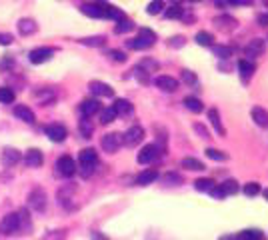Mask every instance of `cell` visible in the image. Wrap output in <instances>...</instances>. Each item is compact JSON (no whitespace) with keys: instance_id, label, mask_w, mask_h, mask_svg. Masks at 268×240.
I'll return each mask as SVG.
<instances>
[{"instance_id":"obj_1","label":"cell","mask_w":268,"mask_h":240,"mask_svg":"<svg viewBox=\"0 0 268 240\" xmlns=\"http://www.w3.org/2000/svg\"><path fill=\"white\" fill-rule=\"evenodd\" d=\"M154 42H156V32L150 28H140L136 38L126 40V46L130 50H144V48H150Z\"/></svg>"},{"instance_id":"obj_2","label":"cell","mask_w":268,"mask_h":240,"mask_svg":"<svg viewBox=\"0 0 268 240\" xmlns=\"http://www.w3.org/2000/svg\"><path fill=\"white\" fill-rule=\"evenodd\" d=\"M142 138H144V128L142 126H130L124 134H122V144H126V146H136V144H140L142 142Z\"/></svg>"},{"instance_id":"obj_3","label":"cell","mask_w":268,"mask_h":240,"mask_svg":"<svg viewBox=\"0 0 268 240\" xmlns=\"http://www.w3.org/2000/svg\"><path fill=\"white\" fill-rule=\"evenodd\" d=\"M16 230H20V216H18V212H10V214H6L2 220H0V232L2 234H14Z\"/></svg>"},{"instance_id":"obj_4","label":"cell","mask_w":268,"mask_h":240,"mask_svg":"<svg viewBox=\"0 0 268 240\" xmlns=\"http://www.w3.org/2000/svg\"><path fill=\"white\" fill-rule=\"evenodd\" d=\"M80 12L90 18H106V2H86L80 4Z\"/></svg>"},{"instance_id":"obj_5","label":"cell","mask_w":268,"mask_h":240,"mask_svg":"<svg viewBox=\"0 0 268 240\" xmlns=\"http://www.w3.org/2000/svg\"><path fill=\"white\" fill-rule=\"evenodd\" d=\"M266 52V42L262 38H252L246 46H244V56L246 60H252V58H258Z\"/></svg>"},{"instance_id":"obj_6","label":"cell","mask_w":268,"mask_h":240,"mask_svg":"<svg viewBox=\"0 0 268 240\" xmlns=\"http://www.w3.org/2000/svg\"><path fill=\"white\" fill-rule=\"evenodd\" d=\"M100 146H102V150L104 152H116L120 146H122V134H118V132H108V134H104L102 136V140H100Z\"/></svg>"},{"instance_id":"obj_7","label":"cell","mask_w":268,"mask_h":240,"mask_svg":"<svg viewBox=\"0 0 268 240\" xmlns=\"http://www.w3.org/2000/svg\"><path fill=\"white\" fill-rule=\"evenodd\" d=\"M160 154H162V150H160L156 144H146V146L138 152V162H140V164H152V162H156V160L160 158Z\"/></svg>"},{"instance_id":"obj_8","label":"cell","mask_w":268,"mask_h":240,"mask_svg":"<svg viewBox=\"0 0 268 240\" xmlns=\"http://www.w3.org/2000/svg\"><path fill=\"white\" fill-rule=\"evenodd\" d=\"M28 206L36 212H44L46 210V192L42 188H34L28 194Z\"/></svg>"},{"instance_id":"obj_9","label":"cell","mask_w":268,"mask_h":240,"mask_svg":"<svg viewBox=\"0 0 268 240\" xmlns=\"http://www.w3.org/2000/svg\"><path fill=\"white\" fill-rule=\"evenodd\" d=\"M20 160H22V154H20V150H18V148L6 146V148H2V152H0V162H2L6 168L16 166Z\"/></svg>"},{"instance_id":"obj_10","label":"cell","mask_w":268,"mask_h":240,"mask_svg":"<svg viewBox=\"0 0 268 240\" xmlns=\"http://www.w3.org/2000/svg\"><path fill=\"white\" fill-rule=\"evenodd\" d=\"M214 26L220 32H232V30H236L238 20L234 16H230V14H220V16L214 18Z\"/></svg>"},{"instance_id":"obj_11","label":"cell","mask_w":268,"mask_h":240,"mask_svg":"<svg viewBox=\"0 0 268 240\" xmlns=\"http://www.w3.org/2000/svg\"><path fill=\"white\" fill-rule=\"evenodd\" d=\"M56 170H58L60 176L70 178V176L76 172V162H74L70 156H60V158L56 160Z\"/></svg>"},{"instance_id":"obj_12","label":"cell","mask_w":268,"mask_h":240,"mask_svg":"<svg viewBox=\"0 0 268 240\" xmlns=\"http://www.w3.org/2000/svg\"><path fill=\"white\" fill-rule=\"evenodd\" d=\"M54 54V48H48V46H40V48H34L30 54H28V60L32 64H42L46 60H50Z\"/></svg>"},{"instance_id":"obj_13","label":"cell","mask_w":268,"mask_h":240,"mask_svg":"<svg viewBox=\"0 0 268 240\" xmlns=\"http://www.w3.org/2000/svg\"><path fill=\"white\" fill-rule=\"evenodd\" d=\"M44 132H46V136H48L52 142H64L66 136H68V130H66L62 124H48V126L44 128Z\"/></svg>"},{"instance_id":"obj_14","label":"cell","mask_w":268,"mask_h":240,"mask_svg":"<svg viewBox=\"0 0 268 240\" xmlns=\"http://www.w3.org/2000/svg\"><path fill=\"white\" fill-rule=\"evenodd\" d=\"M88 88H90V92H92L94 96H104V98L114 96L112 86H110V84H106V82H100V80H92V82L88 84Z\"/></svg>"},{"instance_id":"obj_15","label":"cell","mask_w":268,"mask_h":240,"mask_svg":"<svg viewBox=\"0 0 268 240\" xmlns=\"http://www.w3.org/2000/svg\"><path fill=\"white\" fill-rule=\"evenodd\" d=\"M14 116H16L18 120H22V122H26V124H34V120H36L32 108H28L26 104H18V106H14Z\"/></svg>"},{"instance_id":"obj_16","label":"cell","mask_w":268,"mask_h":240,"mask_svg":"<svg viewBox=\"0 0 268 240\" xmlns=\"http://www.w3.org/2000/svg\"><path fill=\"white\" fill-rule=\"evenodd\" d=\"M254 70H256V66H254L252 60H246V58L238 60V74H240V80H242V82H248V80L252 78Z\"/></svg>"},{"instance_id":"obj_17","label":"cell","mask_w":268,"mask_h":240,"mask_svg":"<svg viewBox=\"0 0 268 240\" xmlns=\"http://www.w3.org/2000/svg\"><path fill=\"white\" fill-rule=\"evenodd\" d=\"M42 162H44V156H42V152L38 148H30L24 154V164L28 168H38V166H42Z\"/></svg>"},{"instance_id":"obj_18","label":"cell","mask_w":268,"mask_h":240,"mask_svg":"<svg viewBox=\"0 0 268 240\" xmlns=\"http://www.w3.org/2000/svg\"><path fill=\"white\" fill-rule=\"evenodd\" d=\"M254 124L260 126V128H268V110L262 108V106H254L252 112H250Z\"/></svg>"},{"instance_id":"obj_19","label":"cell","mask_w":268,"mask_h":240,"mask_svg":"<svg viewBox=\"0 0 268 240\" xmlns=\"http://www.w3.org/2000/svg\"><path fill=\"white\" fill-rule=\"evenodd\" d=\"M154 84H156L160 90H164V92H174V90L178 88V80H176V78H172V76H166V74L156 76Z\"/></svg>"},{"instance_id":"obj_20","label":"cell","mask_w":268,"mask_h":240,"mask_svg":"<svg viewBox=\"0 0 268 240\" xmlns=\"http://www.w3.org/2000/svg\"><path fill=\"white\" fill-rule=\"evenodd\" d=\"M80 112H82L84 118H90V116H94L96 112H100V102H98L96 98H86V100H82V104H80Z\"/></svg>"},{"instance_id":"obj_21","label":"cell","mask_w":268,"mask_h":240,"mask_svg":"<svg viewBox=\"0 0 268 240\" xmlns=\"http://www.w3.org/2000/svg\"><path fill=\"white\" fill-rule=\"evenodd\" d=\"M16 26H18V32H20L22 36H32V34L38 30V26H36V22H34L32 18H20Z\"/></svg>"},{"instance_id":"obj_22","label":"cell","mask_w":268,"mask_h":240,"mask_svg":"<svg viewBox=\"0 0 268 240\" xmlns=\"http://www.w3.org/2000/svg\"><path fill=\"white\" fill-rule=\"evenodd\" d=\"M112 110L116 112V116H128V114H132V104L126 98H116L112 104Z\"/></svg>"},{"instance_id":"obj_23","label":"cell","mask_w":268,"mask_h":240,"mask_svg":"<svg viewBox=\"0 0 268 240\" xmlns=\"http://www.w3.org/2000/svg\"><path fill=\"white\" fill-rule=\"evenodd\" d=\"M208 120H210V124L214 126V132H216V134H220V136L226 134V130H224V126H222V122H220V112H218L216 108H210V110H208Z\"/></svg>"},{"instance_id":"obj_24","label":"cell","mask_w":268,"mask_h":240,"mask_svg":"<svg viewBox=\"0 0 268 240\" xmlns=\"http://www.w3.org/2000/svg\"><path fill=\"white\" fill-rule=\"evenodd\" d=\"M156 178H158V170L148 168V170H144V172H140V174L136 176V184H138V186H148V184H152Z\"/></svg>"},{"instance_id":"obj_25","label":"cell","mask_w":268,"mask_h":240,"mask_svg":"<svg viewBox=\"0 0 268 240\" xmlns=\"http://www.w3.org/2000/svg\"><path fill=\"white\" fill-rule=\"evenodd\" d=\"M78 162H80V164H92V166H96V162H98L96 150H94V148H84V150H80Z\"/></svg>"},{"instance_id":"obj_26","label":"cell","mask_w":268,"mask_h":240,"mask_svg":"<svg viewBox=\"0 0 268 240\" xmlns=\"http://www.w3.org/2000/svg\"><path fill=\"white\" fill-rule=\"evenodd\" d=\"M78 132H80V136H82V138H90V136H92V132H94V124L90 122L88 118H82L80 122H78Z\"/></svg>"},{"instance_id":"obj_27","label":"cell","mask_w":268,"mask_h":240,"mask_svg":"<svg viewBox=\"0 0 268 240\" xmlns=\"http://www.w3.org/2000/svg\"><path fill=\"white\" fill-rule=\"evenodd\" d=\"M184 106H186L190 112H194V114H198V112L204 110V104H202L196 96H186V98H184Z\"/></svg>"},{"instance_id":"obj_28","label":"cell","mask_w":268,"mask_h":240,"mask_svg":"<svg viewBox=\"0 0 268 240\" xmlns=\"http://www.w3.org/2000/svg\"><path fill=\"white\" fill-rule=\"evenodd\" d=\"M238 238L240 240H264V234L258 228H248V230H242L238 234Z\"/></svg>"},{"instance_id":"obj_29","label":"cell","mask_w":268,"mask_h":240,"mask_svg":"<svg viewBox=\"0 0 268 240\" xmlns=\"http://www.w3.org/2000/svg\"><path fill=\"white\" fill-rule=\"evenodd\" d=\"M180 166L186 168V170H204V162H200L198 158H182L180 160Z\"/></svg>"},{"instance_id":"obj_30","label":"cell","mask_w":268,"mask_h":240,"mask_svg":"<svg viewBox=\"0 0 268 240\" xmlns=\"http://www.w3.org/2000/svg\"><path fill=\"white\" fill-rule=\"evenodd\" d=\"M14 98H16V94H14L12 88H8V86L0 88V104H12Z\"/></svg>"},{"instance_id":"obj_31","label":"cell","mask_w":268,"mask_h":240,"mask_svg":"<svg viewBox=\"0 0 268 240\" xmlns=\"http://www.w3.org/2000/svg\"><path fill=\"white\" fill-rule=\"evenodd\" d=\"M134 28V22L130 20V18H122V20H118V24L114 26V32L116 34H124V32H130Z\"/></svg>"},{"instance_id":"obj_32","label":"cell","mask_w":268,"mask_h":240,"mask_svg":"<svg viewBox=\"0 0 268 240\" xmlns=\"http://www.w3.org/2000/svg\"><path fill=\"white\" fill-rule=\"evenodd\" d=\"M194 40H196V44H200V46H214V38H212L210 32H196Z\"/></svg>"},{"instance_id":"obj_33","label":"cell","mask_w":268,"mask_h":240,"mask_svg":"<svg viewBox=\"0 0 268 240\" xmlns=\"http://www.w3.org/2000/svg\"><path fill=\"white\" fill-rule=\"evenodd\" d=\"M218 186H220V190H222L224 196L238 192V182H236V180H226V182H222V184H218Z\"/></svg>"},{"instance_id":"obj_34","label":"cell","mask_w":268,"mask_h":240,"mask_svg":"<svg viewBox=\"0 0 268 240\" xmlns=\"http://www.w3.org/2000/svg\"><path fill=\"white\" fill-rule=\"evenodd\" d=\"M106 18H112V20H122V18H126L124 16V12L120 10V8H116V6H112V4H106Z\"/></svg>"},{"instance_id":"obj_35","label":"cell","mask_w":268,"mask_h":240,"mask_svg":"<svg viewBox=\"0 0 268 240\" xmlns=\"http://www.w3.org/2000/svg\"><path fill=\"white\" fill-rule=\"evenodd\" d=\"M80 44H84V46H104L106 38L104 36H88V38H82Z\"/></svg>"},{"instance_id":"obj_36","label":"cell","mask_w":268,"mask_h":240,"mask_svg":"<svg viewBox=\"0 0 268 240\" xmlns=\"http://www.w3.org/2000/svg\"><path fill=\"white\" fill-rule=\"evenodd\" d=\"M114 118H116V112L112 110V106H110V108H102V110H100V122H102V124H110Z\"/></svg>"},{"instance_id":"obj_37","label":"cell","mask_w":268,"mask_h":240,"mask_svg":"<svg viewBox=\"0 0 268 240\" xmlns=\"http://www.w3.org/2000/svg\"><path fill=\"white\" fill-rule=\"evenodd\" d=\"M162 8H164V0H152V2L146 6V12L154 16V14H160Z\"/></svg>"},{"instance_id":"obj_38","label":"cell","mask_w":268,"mask_h":240,"mask_svg":"<svg viewBox=\"0 0 268 240\" xmlns=\"http://www.w3.org/2000/svg\"><path fill=\"white\" fill-rule=\"evenodd\" d=\"M180 78H182V82H184V84H188V86H196V84H198L196 74H194V72H190V70H182V72H180Z\"/></svg>"},{"instance_id":"obj_39","label":"cell","mask_w":268,"mask_h":240,"mask_svg":"<svg viewBox=\"0 0 268 240\" xmlns=\"http://www.w3.org/2000/svg\"><path fill=\"white\" fill-rule=\"evenodd\" d=\"M212 186H214V180H210V178H198V180L194 182V188L200 190V192H206V190H210Z\"/></svg>"},{"instance_id":"obj_40","label":"cell","mask_w":268,"mask_h":240,"mask_svg":"<svg viewBox=\"0 0 268 240\" xmlns=\"http://www.w3.org/2000/svg\"><path fill=\"white\" fill-rule=\"evenodd\" d=\"M166 18H182L184 16V8L182 6H178V4H174V6H170V8H166Z\"/></svg>"},{"instance_id":"obj_41","label":"cell","mask_w":268,"mask_h":240,"mask_svg":"<svg viewBox=\"0 0 268 240\" xmlns=\"http://www.w3.org/2000/svg\"><path fill=\"white\" fill-rule=\"evenodd\" d=\"M106 56H108L110 60H114V62H120V64H122V62H126V58H128V56H126L122 50H116V48L108 50V52H106Z\"/></svg>"},{"instance_id":"obj_42","label":"cell","mask_w":268,"mask_h":240,"mask_svg":"<svg viewBox=\"0 0 268 240\" xmlns=\"http://www.w3.org/2000/svg\"><path fill=\"white\" fill-rule=\"evenodd\" d=\"M212 50H214V56H218V58H230L232 56L230 46H212Z\"/></svg>"},{"instance_id":"obj_43","label":"cell","mask_w":268,"mask_h":240,"mask_svg":"<svg viewBox=\"0 0 268 240\" xmlns=\"http://www.w3.org/2000/svg\"><path fill=\"white\" fill-rule=\"evenodd\" d=\"M206 156H208L210 160H218V162H224V160L228 158L224 152H220V150H216V148H206Z\"/></svg>"},{"instance_id":"obj_44","label":"cell","mask_w":268,"mask_h":240,"mask_svg":"<svg viewBox=\"0 0 268 240\" xmlns=\"http://www.w3.org/2000/svg\"><path fill=\"white\" fill-rule=\"evenodd\" d=\"M254 0H218V4H226V6H250Z\"/></svg>"},{"instance_id":"obj_45","label":"cell","mask_w":268,"mask_h":240,"mask_svg":"<svg viewBox=\"0 0 268 240\" xmlns=\"http://www.w3.org/2000/svg\"><path fill=\"white\" fill-rule=\"evenodd\" d=\"M138 68L140 70H144V72H154L156 68H158V62H154V60H148V58H144L140 64H138Z\"/></svg>"},{"instance_id":"obj_46","label":"cell","mask_w":268,"mask_h":240,"mask_svg":"<svg viewBox=\"0 0 268 240\" xmlns=\"http://www.w3.org/2000/svg\"><path fill=\"white\" fill-rule=\"evenodd\" d=\"M66 238V232L64 230H52V232H48L42 240H64Z\"/></svg>"},{"instance_id":"obj_47","label":"cell","mask_w":268,"mask_h":240,"mask_svg":"<svg viewBox=\"0 0 268 240\" xmlns=\"http://www.w3.org/2000/svg\"><path fill=\"white\" fill-rule=\"evenodd\" d=\"M260 192V186L256 184V182H248L246 186H244V194L246 196H256Z\"/></svg>"},{"instance_id":"obj_48","label":"cell","mask_w":268,"mask_h":240,"mask_svg":"<svg viewBox=\"0 0 268 240\" xmlns=\"http://www.w3.org/2000/svg\"><path fill=\"white\" fill-rule=\"evenodd\" d=\"M18 216H20V226H22L24 230H28V228H30V220H28V210H26V208L18 210Z\"/></svg>"},{"instance_id":"obj_49","label":"cell","mask_w":268,"mask_h":240,"mask_svg":"<svg viewBox=\"0 0 268 240\" xmlns=\"http://www.w3.org/2000/svg\"><path fill=\"white\" fill-rule=\"evenodd\" d=\"M38 98H40L42 104H48V102L54 98V92H52V90H42V92H38Z\"/></svg>"},{"instance_id":"obj_50","label":"cell","mask_w":268,"mask_h":240,"mask_svg":"<svg viewBox=\"0 0 268 240\" xmlns=\"http://www.w3.org/2000/svg\"><path fill=\"white\" fill-rule=\"evenodd\" d=\"M78 168H80V174H82L84 178H88V176H92V172H94L96 166H92V164H80Z\"/></svg>"},{"instance_id":"obj_51","label":"cell","mask_w":268,"mask_h":240,"mask_svg":"<svg viewBox=\"0 0 268 240\" xmlns=\"http://www.w3.org/2000/svg\"><path fill=\"white\" fill-rule=\"evenodd\" d=\"M12 40H14V36H12V34H8V32H0V44H2V46L12 44Z\"/></svg>"},{"instance_id":"obj_52","label":"cell","mask_w":268,"mask_h":240,"mask_svg":"<svg viewBox=\"0 0 268 240\" xmlns=\"http://www.w3.org/2000/svg\"><path fill=\"white\" fill-rule=\"evenodd\" d=\"M164 182H166V184H170V182H172V184H180V182H182V178H180L178 174L170 172V174H166V176H164Z\"/></svg>"},{"instance_id":"obj_53","label":"cell","mask_w":268,"mask_h":240,"mask_svg":"<svg viewBox=\"0 0 268 240\" xmlns=\"http://www.w3.org/2000/svg\"><path fill=\"white\" fill-rule=\"evenodd\" d=\"M170 46H174V48L184 46V36H174V38H170Z\"/></svg>"},{"instance_id":"obj_54","label":"cell","mask_w":268,"mask_h":240,"mask_svg":"<svg viewBox=\"0 0 268 240\" xmlns=\"http://www.w3.org/2000/svg\"><path fill=\"white\" fill-rule=\"evenodd\" d=\"M210 196H214V198H224V194H222V190H220V186H212L210 190Z\"/></svg>"},{"instance_id":"obj_55","label":"cell","mask_w":268,"mask_h":240,"mask_svg":"<svg viewBox=\"0 0 268 240\" xmlns=\"http://www.w3.org/2000/svg\"><path fill=\"white\" fill-rule=\"evenodd\" d=\"M194 130H196V132H200V134H202V138H210V136H208V132H206V128H204L202 124H194Z\"/></svg>"},{"instance_id":"obj_56","label":"cell","mask_w":268,"mask_h":240,"mask_svg":"<svg viewBox=\"0 0 268 240\" xmlns=\"http://www.w3.org/2000/svg\"><path fill=\"white\" fill-rule=\"evenodd\" d=\"M92 240H108V236H104L102 232H94L92 234Z\"/></svg>"},{"instance_id":"obj_57","label":"cell","mask_w":268,"mask_h":240,"mask_svg":"<svg viewBox=\"0 0 268 240\" xmlns=\"http://www.w3.org/2000/svg\"><path fill=\"white\" fill-rule=\"evenodd\" d=\"M218 240H240L238 236H234V234H224V236H220Z\"/></svg>"},{"instance_id":"obj_58","label":"cell","mask_w":268,"mask_h":240,"mask_svg":"<svg viewBox=\"0 0 268 240\" xmlns=\"http://www.w3.org/2000/svg\"><path fill=\"white\" fill-rule=\"evenodd\" d=\"M258 22H260V24H262V26H264V24H266V22H268V16H258Z\"/></svg>"},{"instance_id":"obj_59","label":"cell","mask_w":268,"mask_h":240,"mask_svg":"<svg viewBox=\"0 0 268 240\" xmlns=\"http://www.w3.org/2000/svg\"><path fill=\"white\" fill-rule=\"evenodd\" d=\"M262 194H264V198H266V200H268V188H266V190H264V192H262Z\"/></svg>"},{"instance_id":"obj_60","label":"cell","mask_w":268,"mask_h":240,"mask_svg":"<svg viewBox=\"0 0 268 240\" xmlns=\"http://www.w3.org/2000/svg\"><path fill=\"white\" fill-rule=\"evenodd\" d=\"M172 2H184V0H172Z\"/></svg>"},{"instance_id":"obj_61","label":"cell","mask_w":268,"mask_h":240,"mask_svg":"<svg viewBox=\"0 0 268 240\" xmlns=\"http://www.w3.org/2000/svg\"><path fill=\"white\" fill-rule=\"evenodd\" d=\"M264 4H266V6H268V0H264Z\"/></svg>"},{"instance_id":"obj_62","label":"cell","mask_w":268,"mask_h":240,"mask_svg":"<svg viewBox=\"0 0 268 240\" xmlns=\"http://www.w3.org/2000/svg\"><path fill=\"white\" fill-rule=\"evenodd\" d=\"M190 2H198V0H190Z\"/></svg>"}]
</instances>
